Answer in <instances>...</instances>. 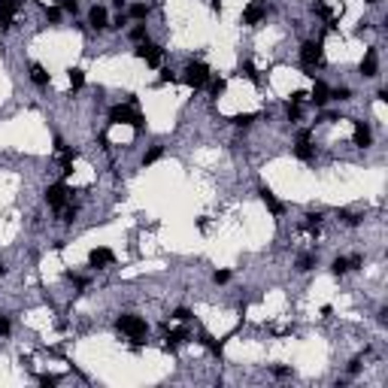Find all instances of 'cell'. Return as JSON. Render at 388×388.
I'll list each match as a JSON object with an SVG mask.
<instances>
[{
	"label": "cell",
	"instance_id": "cell-1",
	"mask_svg": "<svg viewBox=\"0 0 388 388\" xmlns=\"http://www.w3.org/2000/svg\"><path fill=\"white\" fill-rule=\"evenodd\" d=\"M109 122L112 125H130L133 130H143V115L133 109V106H128V103H115L112 109H109Z\"/></svg>",
	"mask_w": 388,
	"mask_h": 388
},
{
	"label": "cell",
	"instance_id": "cell-2",
	"mask_svg": "<svg viewBox=\"0 0 388 388\" xmlns=\"http://www.w3.org/2000/svg\"><path fill=\"white\" fill-rule=\"evenodd\" d=\"M115 327H119L122 334H128L133 343H140V340H143V337L149 334V324H146V319H140V316H133V313H125V316H119Z\"/></svg>",
	"mask_w": 388,
	"mask_h": 388
},
{
	"label": "cell",
	"instance_id": "cell-3",
	"mask_svg": "<svg viewBox=\"0 0 388 388\" xmlns=\"http://www.w3.org/2000/svg\"><path fill=\"white\" fill-rule=\"evenodd\" d=\"M300 61H303L306 76H316L313 70H316V67H322V61H324L322 43H319V40H306V43L300 46Z\"/></svg>",
	"mask_w": 388,
	"mask_h": 388
},
{
	"label": "cell",
	"instance_id": "cell-4",
	"mask_svg": "<svg viewBox=\"0 0 388 388\" xmlns=\"http://www.w3.org/2000/svg\"><path fill=\"white\" fill-rule=\"evenodd\" d=\"M185 82H188L191 88H203V85L209 82V67L200 64V61H191V64L185 67Z\"/></svg>",
	"mask_w": 388,
	"mask_h": 388
},
{
	"label": "cell",
	"instance_id": "cell-5",
	"mask_svg": "<svg viewBox=\"0 0 388 388\" xmlns=\"http://www.w3.org/2000/svg\"><path fill=\"white\" fill-rule=\"evenodd\" d=\"M137 58H143L149 67H158V64H161V58H164V49L146 40V43H140V49H137Z\"/></svg>",
	"mask_w": 388,
	"mask_h": 388
},
{
	"label": "cell",
	"instance_id": "cell-6",
	"mask_svg": "<svg viewBox=\"0 0 388 388\" xmlns=\"http://www.w3.org/2000/svg\"><path fill=\"white\" fill-rule=\"evenodd\" d=\"M67 185L64 182H55V185H49L46 188V203L52 206V209H64V203H67Z\"/></svg>",
	"mask_w": 388,
	"mask_h": 388
},
{
	"label": "cell",
	"instance_id": "cell-7",
	"mask_svg": "<svg viewBox=\"0 0 388 388\" xmlns=\"http://www.w3.org/2000/svg\"><path fill=\"white\" fill-rule=\"evenodd\" d=\"M376 73H379V55H376V49H367L364 52V61H361V76L373 79Z\"/></svg>",
	"mask_w": 388,
	"mask_h": 388
},
{
	"label": "cell",
	"instance_id": "cell-8",
	"mask_svg": "<svg viewBox=\"0 0 388 388\" xmlns=\"http://www.w3.org/2000/svg\"><path fill=\"white\" fill-rule=\"evenodd\" d=\"M15 9H18V0H0V28H3V31L12 28Z\"/></svg>",
	"mask_w": 388,
	"mask_h": 388
},
{
	"label": "cell",
	"instance_id": "cell-9",
	"mask_svg": "<svg viewBox=\"0 0 388 388\" xmlns=\"http://www.w3.org/2000/svg\"><path fill=\"white\" fill-rule=\"evenodd\" d=\"M309 130H300L297 133V146H294V155L300 158V161H313V149H309Z\"/></svg>",
	"mask_w": 388,
	"mask_h": 388
},
{
	"label": "cell",
	"instance_id": "cell-10",
	"mask_svg": "<svg viewBox=\"0 0 388 388\" xmlns=\"http://www.w3.org/2000/svg\"><path fill=\"white\" fill-rule=\"evenodd\" d=\"M264 15H267V9H264L261 3H249V6L243 9V25H249V28H255L258 22H264Z\"/></svg>",
	"mask_w": 388,
	"mask_h": 388
},
{
	"label": "cell",
	"instance_id": "cell-11",
	"mask_svg": "<svg viewBox=\"0 0 388 388\" xmlns=\"http://www.w3.org/2000/svg\"><path fill=\"white\" fill-rule=\"evenodd\" d=\"M112 261H115V255H112V249H91V255H88V264H91V267H97V270L109 267Z\"/></svg>",
	"mask_w": 388,
	"mask_h": 388
},
{
	"label": "cell",
	"instance_id": "cell-12",
	"mask_svg": "<svg viewBox=\"0 0 388 388\" xmlns=\"http://www.w3.org/2000/svg\"><path fill=\"white\" fill-rule=\"evenodd\" d=\"M352 143H355L358 149H367V146L373 143V133H370V128H367L364 122H355V133H352Z\"/></svg>",
	"mask_w": 388,
	"mask_h": 388
},
{
	"label": "cell",
	"instance_id": "cell-13",
	"mask_svg": "<svg viewBox=\"0 0 388 388\" xmlns=\"http://www.w3.org/2000/svg\"><path fill=\"white\" fill-rule=\"evenodd\" d=\"M261 200H264V203H267V209H270V212H273V216H282V209H285V206H282V203H279V200H276V197H273V191H270V188H267V185H264V188H261Z\"/></svg>",
	"mask_w": 388,
	"mask_h": 388
},
{
	"label": "cell",
	"instance_id": "cell-14",
	"mask_svg": "<svg viewBox=\"0 0 388 388\" xmlns=\"http://www.w3.org/2000/svg\"><path fill=\"white\" fill-rule=\"evenodd\" d=\"M88 25L97 28V31L109 28V25H106V9H103V6H91V12H88Z\"/></svg>",
	"mask_w": 388,
	"mask_h": 388
},
{
	"label": "cell",
	"instance_id": "cell-15",
	"mask_svg": "<svg viewBox=\"0 0 388 388\" xmlns=\"http://www.w3.org/2000/svg\"><path fill=\"white\" fill-rule=\"evenodd\" d=\"M309 100H313L316 106H324V103L331 100V88H327L324 82H316V85H313V94H309Z\"/></svg>",
	"mask_w": 388,
	"mask_h": 388
},
{
	"label": "cell",
	"instance_id": "cell-16",
	"mask_svg": "<svg viewBox=\"0 0 388 388\" xmlns=\"http://www.w3.org/2000/svg\"><path fill=\"white\" fill-rule=\"evenodd\" d=\"M31 82H33V85H40V88H46V85H49V73H46V67H43V64H33L31 67Z\"/></svg>",
	"mask_w": 388,
	"mask_h": 388
},
{
	"label": "cell",
	"instance_id": "cell-17",
	"mask_svg": "<svg viewBox=\"0 0 388 388\" xmlns=\"http://www.w3.org/2000/svg\"><path fill=\"white\" fill-rule=\"evenodd\" d=\"M67 76H70V88H73V91H79V88L85 85V70L70 67V70H67Z\"/></svg>",
	"mask_w": 388,
	"mask_h": 388
},
{
	"label": "cell",
	"instance_id": "cell-18",
	"mask_svg": "<svg viewBox=\"0 0 388 388\" xmlns=\"http://www.w3.org/2000/svg\"><path fill=\"white\" fill-rule=\"evenodd\" d=\"M185 340H188V331H185V327H176V331L167 334V349H173V346H179V343H185Z\"/></svg>",
	"mask_w": 388,
	"mask_h": 388
},
{
	"label": "cell",
	"instance_id": "cell-19",
	"mask_svg": "<svg viewBox=\"0 0 388 388\" xmlns=\"http://www.w3.org/2000/svg\"><path fill=\"white\" fill-rule=\"evenodd\" d=\"M255 119H258V115H255V112H240V115H234V119H230V122H234V125H237V128H249V125H252V122H255Z\"/></svg>",
	"mask_w": 388,
	"mask_h": 388
},
{
	"label": "cell",
	"instance_id": "cell-20",
	"mask_svg": "<svg viewBox=\"0 0 388 388\" xmlns=\"http://www.w3.org/2000/svg\"><path fill=\"white\" fill-rule=\"evenodd\" d=\"M161 155H164V146H152V149H149V152L143 155V167H149V164H155V161H158V158H161Z\"/></svg>",
	"mask_w": 388,
	"mask_h": 388
},
{
	"label": "cell",
	"instance_id": "cell-21",
	"mask_svg": "<svg viewBox=\"0 0 388 388\" xmlns=\"http://www.w3.org/2000/svg\"><path fill=\"white\" fill-rule=\"evenodd\" d=\"M331 273H334V276H343V273H349V258H334V264H331Z\"/></svg>",
	"mask_w": 388,
	"mask_h": 388
},
{
	"label": "cell",
	"instance_id": "cell-22",
	"mask_svg": "<svg viewBox=\"0 0 388 388\" xmlns=\"http://www.w3.org/2000/svg\"><path fill=\"white\" fill-rule=\"evenodd\" d=\"M130 18H137V22L149 18V6H146V3H133V6H130Z\"/></svg>",
	"mask_w": 388,
	"mask_h": 388
},
{
	"label": "cell",
	"instance_id": "cell-23",
	"mask_svg": "<svg viewBox=\"0 0 388 388\" xmlns=\"http://www.w3.org/2000/svg\"><path fill=\"white\" fill-rule=\"evenodd\" d=\"M313 264H316L313 255H300V258H297V270H300V273H306V270H313Z\"/></svg>",
	"mask_w": 388,
	"mask_h": 388
},
{
	"label": "cell",
	"instance_id": "cell-24",
	"mask_svg": "<svg viewBox=\"0 0 388 388\" xmlns=\"http://www.w3.org/2000/svg\"><path fill=\"white\" fill-rule=\"evenodd\" d=\"M130 40H133V43H146V40H149V33H146L143 25H137V28L130 31Z\"/></svg>",
	"mask_w": 388,
	"mask_h": 388
},
{
	"label": "cell",
	"instance_id": "cell-25",
	"mask_svg": "<svg viewBox=\"0 0 388 388\" xmlns=\"http://www.w3.org/2000/svg\"><path fill=\"white\" fill-rule=\"evenodd\" d=\"M285 115H288V122H297V119H300V103H291V100H288Z\"/></svg>",
	"mask_w": 388,
	"mask_h": 388
},
{
	"label": "cell",
	"instance_id": "cell-26",
	"mask_svg": "<svg viewBox=\"0 0 388 388\" xmlns=\"http://www.w3.org/2000/svg\"><path fill=\"white\" fill-rule=\"evenodd\" d=\"M243 76H246V79H252V82H258V70H255L252 61H246V64H243Z\"/></svg>",
	"mask_w": 388,
	"mask_h": 388
},
{
	"label": "cell",
	"instance_id": "cell-27",
	"mask_svg": "<svg viewBox=\"0 0 388 388\" xmlns=\"http://www.w3.org/2000/svg\"><path fill=\"white\" fill-rule=\"evenodd\" d=\"M331 97H337V100H349V97H352V91L343 85V88H334V91H331Z\"/></svg>",
	"mask_w": 388,
	"mask_h": 388
},
{
	"label": "cell",
	"instance_id": "cell-28",
	"mask_svg": "<svg viewBox=\"0 0 388 388\" xmlns=\"http://www.w3.org/2000/svg\"><path fill=\"white\" fill-rule=\"evenodd\" d=\"M209 91H212V97H219L222 91H225V79H212V85H209Z\"/></svg>",
	"mask_w": 388,
	"mask_h": 388
},
{
	"label": "cell",
	"instance_id": "cell-29",
	"mask_svg": "<svg viewBox=\"0 0 388 388\" xmlns=\"http://www.w3.org/2000/svg\"><path fill=\"white\" fill-rule=\"evenodd\" d=\"M61 9H64V12H73V15H76V12H79V3H76V0H61Z\"/></svg>",
	"mask_w": 388,
	"mask_h": 388
},
{
	"label": "cell",
	"instance_id": "cell-30",
	"mask_svg": "<svg viewBox=\"0 0 388 388\" xmlns=\"http://www.w3.org/2000/svg\"><path fill=\"white\" fill-rule=\"evenodd\" d=\"M46 18H49L52 25H55V22H61V9H55V6L49 9V6H46Z\"/></svg>",
	"mask_w": 388,
	"mask_h": 388
},
{
	"label": "cell",
	"instance_id": "cell-31",
	"mask_svg": "<svg viewBox=\"0 0 388 388\" xmlns=\"http://www.w3.org/2000/svg\"><path fill=\"white\" fill-rule=\"evenodd\" d=\"M173 319H176V322H188V319H191V313H188L185 306H179V309L173 313Z\"/></svg>",
	"mask_w": 388,
	"mask_h": 388
},
{
	"label": "cell",
	"instance_id": "cell-32",
	"mask_svg": "<svg viewBox=\"0 0 388 388\" xmlns=\"http://www.w3.org/2000/svg\"><path fill=\"white\" fill-rule=\"evenodd\" d=\"M36 382H40V385H58V376H49V373H43V376H36Z\"/></svg>",
	"mask_w": 388,
	"mask_h": 388
},
{
	"label": "cell",
	"instance_id": "cell-33",
	"mask_svg": "<svg viewBox=\"0 0 388 388\" xmlns=\"http://www.w3.org/2000/svg\"><path fill=\"white\" fill-rule=\"evenodd\" d=\"M212 279H216V282H219V285H225L227 279H230V273H227V270H219V273H216V276H212Z\"/></svg>",
	"mask_w": 388,
	"mask_h": 388
},
{
	"label": "cell",
	"instance_id": "cell-34",
	"mask_svg": "<svg viewBox=\"0 0 388 388\" xmlns=\"http://www.w3.org/2000/svg\"><path fill=\"white\" fill-rule=\"evenodd\" d=\"M306 91H291V103H303V100H306Z\"/></svg>",
	"mask_w": 388,
	"mask_h": 388
},
{
	"label": "cell",
	"instance_id": "cell-35",
	"mask_svg": "<svg viewBox=\"0 0 388 388\" xmlns=\"http://www.w3.org/2000/svg\"><path fill=\"white\" fill-rule=\"evenodd\" d=\"M161 82H176V73L173 70H161Z\"/></svg>",
	"mask_w": 388,
	"mask_h": 388
},
{
	"label": "cell",
	"instance_id": "cell-36",
	"mask_svg": "<svg viewBox=\"0 0 388 388\" xmlns=\"http://www.w3.org/2000/svg\"><path fill=\"white\" fill-rule=\"evenodd\" d=\"M0 337H9V319H0Z\"/></svg>",
	"mask_w": 388,
	"mask_h": 388
},
{
	"label": "cell",
	"instance_id": "cell-37",
	"mask_svg": "<svg viewBox=\"0 0 388 388\" xmlns=\"http://www.w3.org/2000/svg\"><path fill=\"white\" fill-rule=\"evenodd\" d=\"M361 264H364V261L358 258V255L355 258H349V270H361Z\"/></svg>",
	"mask_w": 388,
	"mask_h": 388
},
{
	"label": "cell",
	"instance_id": "cell-38",
	"mask_svg": "<svg viewBox=\"0 0 388 388\" xmlns=\"http://www.w3.org/2000/svg\"><path fill=\"white\" fill-rule=\"evenodd\" d=\"M76 219V209H64V222H73Z\"/></svg>",
	"mask_w": 388,
	"mask_h": 388
},
{
	"label": "cell",
	"instance_id": "cell-39",
	"mask_svg": "<svg viewBox=\"0 0 388 388\" xmlns=\"http://www.w3.org/2000/svg\"><path fill=\"white\" fill-rule=\"evenodd\" d=\"M3 273H6V264H0V276H3Z\"/></svg>",
	"mask_w": 388,
	"mask_h": 388
},
{
	"label": "cell",
	"instance_id": "cell-40",
	"mask_svg": "<svg viewBox=\"0 0 388 388\" xmlns=\"http://www.w3.org/2000/svg\"><path fill=\"white\" fill-rule=\"evenodd\" d=\"M115 6H125V0H115Z\"/></svg>",
	"mask_w": 388,
	"mask_h": 388
},
{
	"label": "cell",
	"instance_id": "cell-41",
	"mask_svg": "<svg viewBox=\"0 0 388 388\" xmlns=\"http://www.w3.org/2000/svg\"><path fill=\"white\" fill-rule=\"evenodd\" d=\"M367 3H376V0H367Z\"/></svg>",
	"mask_w": 388,
	"mask_h": 388
},
{
	"label": "cell",
	"instance_id": "cell-42",
	"mask_svg": "<svg viewBox=\"0 0 388 388\" xmlns=\"http://www.w3.org/2000/svg\"><path fill=\"white\" fill-rule=\"evenodd\" d=\"M18 3H25V0H18Z\"/></svg>",
	"mask_w": 388,
	"mask_h": 388
}]
</instances>
